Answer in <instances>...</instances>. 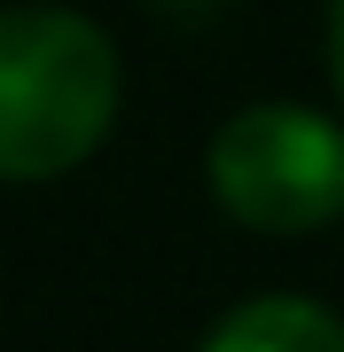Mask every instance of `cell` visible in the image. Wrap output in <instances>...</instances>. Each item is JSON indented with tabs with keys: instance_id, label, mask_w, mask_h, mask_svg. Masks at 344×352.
<instances>
[{
	"instance_id": "cell-4",
	"label": "cell",
	"mask_w": 344,
	"mask_h": 352,
	"mask_svg": "<svg viewBox=\"0 0 344 352\" xmlns=\"http://www.w3.org/2000/svg\"><path fill=\"white\" fill-rule=\"evenodd\" d=\"M329 78L344 94V0H329Z\"/></svg>"
},
{
	"instance_id": "cell-2",
	"label": "cell",
	"mask_w": 344,
	"mask_h": 352,
	"mask_svg": "<svg viewBox=\"0 0 344 352\" xmlns=\"http://www.w3.org/2000/svg\"><path fill=\"white\" fill-rule=\"evenodd\" d=\"M204 173L242 227L306 235L344 212V126L306 102H251L211 133Z\"/></svg>"
},
{
	"instance_id": "cell-3",
	"label": "cell",
	"mask_w": 344,
	"mask_h": 352,
	"mask_svg": "<svg viewBox=\"0 0 344 352\" xmlns=\"http://www.w3.org/2000/svg\"><path fill=\"white\" fill-rule=\"evenodd\" d=\"M204 352H344V321L313 298H251L204 337Z\"/></svg>"
},
{
	"instance_id": "cell-1",
	"label": "cell",
	"mask_w": 344,
	"mask_h": 352,
	"mask_svg": "<svg viewBox=\"0 0 344 352\" xmlns=\"http://www.w3.org/2000/svg\"><path fill=\"white\" fill-rule=\"evenodd\" d=\"M117 118V47L55 0L0 8V180L71 173Z\"/></svg>"
}]
</instances>
